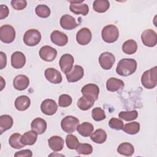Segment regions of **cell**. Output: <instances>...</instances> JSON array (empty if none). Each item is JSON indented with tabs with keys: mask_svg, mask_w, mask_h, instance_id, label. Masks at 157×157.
<instances>
[{
	"mask_svg": "<svg viewBox=\"0 0 157 157\" xmlns=\"http://www.w3.org/2000/svg\"><path fill=\"white\" fill-rule=\"evenodd\" d=\"M77 130L81 136L83 137H88L93 132L94 126L89 122H83V123L78 125Z\"/></svg>",
	"mask_w": 157,
	"mask_h": 157,
	"instance_id": "cell-27",
	"label": "cell"
},
{
	"mask_svg": "<svg viewBox=\"0 0 157 157\" xmlns=\"http://www.w3.org/2000/svg\"><path fill=\"white\" fill-rule=\"evenodd\" d=\"M110 7V2L107 0H96L93 2V10L98 13H104Z\"/></svg>",
	"mask_w": 157,
	"mask_h": 157,
	"instance_id": "cell-30",
	"label": "cell"
},
{
	"mask_svg": "<svg viewBox=\"0 0 157 157\" xmlns=\"http://www.w3.org/2000/svg\"><path fill=\"white\" fill-rule=\"evenodd\" d=\"M92 34L90 29L87 28H81L76 34V40L81 45L88 44L91 40Z\"/></svg>",
	"mask_w": 157,
	"mask_h": 157,
	"instance_id": "cell-13",
	"label": "cell"
},
{
	"mask_svg": "<svg viewBox=\"0 0 157 157\" xmlns=\"http://www.w3.org/2000/svg\"><path fill=\"white\" fill-rule=\"evenodd\" d=\"M66 144L68 148L74 150L75 149L79 144V141L75 136L68 134L66 137Z\"/></svg>",
	"mask_w": 157,
	"mask_h": 157,
	"instance_id": "cell-39",
	"label": "cell"
},
{
	"mask_svg": "<svg viewBox=\"0 0 157 157\" xmlns=\"http://www.w3.org/2000/svg\"><path fill=\"white\" fill-rule=\"evenodd\" d=\"M33 156V153L31 150L26 149V150H23L19 151H17L15 153L14 156H28L31 157Z\"/></svg>",
	"mask_w": 157,
	"mask_h": 157,
	"instance_id": "cell-44",
	"label": "cell"
},
{
	"mask_svg": "<svg viewBox=\"0 0 157 157\" xmlns=\"http://www.w3.org/2000/svg\"><path fill=\"white\" fill-rule=\"evenodd\" d=\"M109 126L110 128L115 130H121L124 126L123 121L117 118H112L109 121Z\"/></svg>",
	"mask_w": 157,
	"mask_h": 157,
	"instance_id": "cell-41",
	"label": "cell"
},
{
	"mask_svg": "<svg viewBox=\"0 0 157 157\" xmlns=\"http://www.w3.org/2000/svg\"><path fill=\"white\" fill-rule=\"evenodd\" d=\"M94 100L83 96L78 100L77 104L80 110L85 111L90 109L94 105Z\"/></svg>",
	"mask_w": 157,
	"mask_h": 157,
	"instance_id": "cell-33",
	"label": "cell"
},
{
	"mask_svg": "<svg viewBox=\"0 0 157 157\" xmlns=\"http://www.w3.org/2000/svg\"><path fill=\"white\" fill-rule=\"evenodd\" d=\"M118 117L120 119L126 121H132L137 118L138 112L135 110L131 111H121L119 113Z\"/></svg>",
	"mask_w": 157,
	"mask_h": 157,
	"instance_id": "cell-35",
	"label": "cell"
},
{
	"mask_svg": "<svg viewBox=\"0 0 157 157\" xmlns=\"http://www.w3.org/2000/svg\"><path fill=\"white\" fill-rule=\"evenodd\" d=\"M117 151L120 155L130 156L133 155L134 152V148L133 145L129 142H123L118 147Z\"/></svg>",
	"mask_w": 157,
	"mask_h": 157,
	"instance_id": "cell-29",
	"label": "cell"
},
{
	"mask_svg": "<svg viewBox=\"0 0 157 157\" xmlns=\"http://www.w3.org/2000/svg\"><path fill=\"white\" fill-rule=\"evenodd\" d=\"M91 140L98 144H103L107 139V134L102 129H98L91 134Z\"/></svg>",
	"mask_w": 157,
	"mask_h": 157,
	"instance_id": "cell-28",
	"label": "cell"
},
{
	"mask_svg": "<svg viewBox=\"0 0 157 157\" xmlns=\"http://www.w3.org/2000/svg\"><path fill=\"white\" fill-rule=\"evenodd\" d=\"M31 129L36 132L38 134H42L47 129V123L45 120L41 118H36L31 124Z\"/></svg>",
	"mask_w": 157,
	"mask_h": 157,
	"instance_id": "cell-22",
	"label": "cell"
},
{
	"mask_svg": "<svg viewBox=\"0 0 157 157\" xmlns=\"http://www.w3.org/2000/svg\"><path fill=\"white\" fill-rule=\"evenodd\" d=\"M21 135L19 133H13L12 134L9 139V145L15 149H20L25 146L21 142Z\"/></svg>",
	"mask_w": 157,
	"mask_h": 157,
	"instance_id": "cell-32",
	"label": "cell"
},
{
	"mask_svg": "<svg viewBox=\"0 0 157 157\" xmlns=\"http://www.w3.org/2000/svg\"><path fill=\"white\" fill-rule=\"evenodd\" d=\"M39 54L42 59L47 62H50L56 58L57 56V51L55 48L50 46L45 45L40 48Z\"/></svg>",
	"mask_w": 157,
	"mask_h": 157,
	"instance_id": "cell-11",
	"label": "cell"
},
{
	"mask_svg": "<svg viewBox=\"0 0 157 157\" xmlns=\"http://www.w3.org/2000/svg\"><path fill=\"white\" fill-rule=\"evenodd\" d=\"M13 119L9 115H2L0 116V134L10 129L13 125Z\"/></svg>",
	"mask_w": 157,
	"mask_h": 157,
	"instance_id": "cell-26",
	"label": "cell"
},
{
	"mask_svg": "<svg viewBox=\"0 0 157 157\" xmlns=\"http://www.w3.org/2000/svg\"><path fill=\"white\" fill-rule=\"evenodd\" d=\"M115 61V56L108 52L101 53L99 57V63L101 67L104 70H109Z\"/></svg>",
	"mask_w": 157,
	"mask_h": 157,
	"instance_id": "cell-9",
	"label": "cell"
},
{
	"mask_svg": "<svg viewBox=\"0 0 157 157\" xmlns=\"http://www.w3.org/2000/svg\"><path fill=\"white\" fill-rule=\"evenodd\" d=\"M101 36L103 40L107 43L115 42L119 37V30L116 26L108 25L102 29Z\"/></svg>",
	"mask_w": 157,
	"mask_h": 157,
	"instance_id": "cell-3",
	"label": "cell"
},
{
	"mask_svg": "<svg viewBox=\"0 0 157 157\" xmlns=\"http://www.w3.org/2000/svg\"><path fill=\"white\" fill-rule=\"evenodd\" d=\"M26 63V57L21 52H15L11 56V65L15 69L22 68Z\"/></svg>",
	"mask_w": 157,
	"mask_h": 157,
	"instance_id": "cell-18",
	"label": "cell"
},
{
	"mask_svg": "<svg viewBox=\"0 0 157 157\" xmlns=\"http://www.w3.org/2000/svg\"><path fill=\"white\" fill-rule=\"evenodd\" d=\"M84 75V71L82 66L75 65L69 73L66 74L67 82L70 83L76 82L80 80Z\"/></svg>",
	"mask_w": 157,
	"mask_h": 157,
	"instance_id": "cell-14",
	"label": "cell"
},
{
	"mask_svg": "<svg viewBox=\"0 0 157 157\" xmlns=\"http://www.w3.org/2000/svg\"><path fill=\"white\" fill-rule=\"evenodd\" d=\"M78 124L79 120L77 118L69 115L63 118L61 122V127L64 132L71 134L77 129Z\"/></svg>",
	"mask_w": 157,
	"mask_h": 157,
	"instance_id": "cell-5",
	"label": "cell"
},
{
	"mask_svg": "<svg viewBox=\"0 0 157 157\" xmlns=\"http://www.w3.org/2000/svg\"><path fill=\"white\" fill-rule=\"evenodd\" d=\"M74 59L72 55L69 53L64 54L61 56L59 61V65L62 72L66 74L72 69Z\"/></svg>",
	"mask_w": 157,
	"mask_h": 157,
	"instance_id": "cell-10",
	"label": "cell"
},
{
	"mask_svg": "<svg viewBox=\"0 0 157 157\" xmlns=\"http://www.w3.org/2000/svg\"><path fill=\"white\" fill-rule=\"evenodd\" d=\"M72 102V98L66 94H63L59 96L58 99V104L59 107H69Z\"/></svg>",
	"mask_w": 157,
	"mask_h": 157,
	"instance_id": "cell-40",
	"label": "cell"
},
{
	"mask_svg": "<svg viewBox=\"0 0 157 157\" xmlns=\"http://www.w3.org/2000/svg\"><path fill=\"white\" fill-rule=\"evenodd\" d=\"M124 83L123 80L115 77H110L106 82V88L108 91L115 92L124 88Z\"/></svg>",
	"mask_w": 157,
	"mask_h": 157,
	"instance_id": "cell-20",
	"label": "cell"
},
{
	"mask_svg": "<svg viewBox=\"0 0 157 157\" xmlns=\"http://www.w3.org/2000/svg\"><path fill=\"white\" fill-rule=\"evenodd\" d=\"M0 69H4L7 64V56L3 52H0Z\"/></svg>",
	"mask_w": 157,
	"mask_h": 157,
	"instance_id": "cell-45",
	"label": "cell"
},
{
	"mask_svg": "<svg viewBox=\"0 0 157 157\" xmlns=\"http://www.w3.org/2000/svg\"><path fill=\"white\" fill-rule=\"evenodd\" d=\"M81 93L83 96L90 98L95 101L98 99L99 88L96 84L88 83L82 87Z\"/></svg>",
	"mask_w": 157,
	"mask_h": 157,
	"instance_id": "cell-8",
	"label": "cell"
},
{
	"mask_svg": "<svg viewBox=\"0 0 157 157\" xmlns=\"http://www.w3.org/2000/svg\"><path fill=\"white\" fill-rule=\"evenodd\" d=\"M141 40L144 45L148 47H153L156 45L157 34L153 29H145L141 34Z\"/></svg>",
	"mask_w": 157,
	"mask_h": 157,
	"instance_id": "cell-7",
	"label": "cell"
},
{
	"mask_svg": "<svg viewBox=\"0 0 157 157\" xmlns=\"http://www.w3.org/2000/svg\"><path fill=\"white\" fill-rule=\"evenodd\" d=\"M40 109L43 113L47 115H52L56 112L58 105L54 100L47 99L41 103Z\"/></svg>",
	"mask_w": 157,
	"mask_h": 157,
	"instance_id": "cell-12",
	"label": "cell"
},
{
	"mask_svg": "<svg viewBox=\"0 0 157 157\" xmlns=\"http://www.w3.org/2000/svg\"><path fill=\"white\" fill-rule=\"evenodd\" d=\"M91 116L92 118L96 121H102L106 118L104 110L101 107L94 108L91 111Z\"/></svg>",
	"mask_w": 157,
	"mask_h": 157,
	"instance_id": "cell-38",
	"label": "cell"
},
{
	"mask_svg": "<svg viewBox=\"0 0 157 157\" xmlns=\"http://www.w3.org/2000/svg\"><path fill=\"white\" fill-rule=\"evenodd\" d=\"M15 38V31L10 25H4L0 27V39L6 44L12 42Z\"/></svg>",
	"mask_w": 157,
	"mask_h": 157,
	"instance_id": "cell-6",
	"label": "cell"
},
{
	"mask_svg": "<svg viewBox=\"0 0 157 157\" xmlns=\"http://www.w3.org/2000/svg\"><path fill=\"white\" fill-rule=\"evenodd\" d=\"M49 147L54 151H59L64 147V140L58 136H53L48 140Z\"/></svg>",
	"mask_w": 157,
	"mask_h": 157,
	"instance_id": "cell-21",
	"label": "cell"
},
{
	"mask_svg": "<svg viewBox=\"0 0 157 157\" xmlns=\"http://www.w3.org/2000/svg\"><path fill=\"white\" fill-rule=\"evenodd\" d=\"M37 133L33 130L25 132L21 138V142L25 145H33L37 139Z\"/></svg>",
	"mask_w": 157,
	"mask_h": 157,
	"instance_id": "cell-25",
	"label": "cell"
},
{
	"mask_svg": "<svg viewBox=\"0 0 157 157\" xmlns=\"http://www.w3.org/2000/svg\"><path fill=\"white\" fill-rule=\"evenodd\" d=\"M41 40L40 33L36 29H30L26 31L23 36L25 44L29 47L37 45Z\"/></svg>",
	"mask_w": 157,
	"mask_h": 157,
	"instance_id": "cell-4",
	"label": "cell"
},
{
	"mask_svg": "<svg viewBox=\"0 0 157 157\" xmlns=\"http://www.w3.org/2000/svg\"><path fill=\"white\" fill-rule=\"evenodd\" d=\"M0 78H1V91H2L3 90L4 86L6 85V82L2 76L0 77Z\"/></svg>",
	"mask_w": 157,
	"mask_h": 157,
	"instance_id": "cell-46",
	"label": "cell"
},
{
	"mask_svg": "<svg viewBox=\"0 0 157 157\" xmlns=\"http://www.w3.org/2000/svg\"><path fill=\"white\" fill-rule=\"evenodd\" d=\"M137 50V44L136 42L132 39L125 41L122 45L123 52L127 55H132L136 52Z\"/></svg>",
	"mask_w": 157,
	"mask_h": 157,
	"instance_id": "cell-31",
	"label": "cell"
},
{
	"mask_svg": "<svg viewBox=\"0 0 157 157\" xmlns=\"http://www.w3.org/2000/svg\"><path fill=\"white\" fill-rule=\"evenodd\" d=\"M11 6L15 10H21L26 7L27 1L26 0H12L11 1Z\"/></svg>",
	"mask_w": 157,
	"mask_h": 157,
	"instance_id": "cell-42",
	"label": "cell"
},
{
	"mask_svg": "<svg viewBox=\"0 0 157 157\" xmlns=\"http://www.w3.org/2000/svg\"><path fill=\"white\" fill-rule=\"evenodd\" d=\"M36 15L40 18H47L50 15V8L45 4H39L35 9Z\"/></svg>",
	"mask_w": 157,
	"mask_h": 157,
	"instance_id": "cell-36",
	"label": "cell"
},
{
	"mask_svg": "<svg viewBox=\"0 0 157 157\" xmlns=\"http://www.w3.org/2000/svg\"><path fill=\"white\" fill-rule=\"evenodd\" d=\"M52 42L58 46H64L68 42V37L64 33L55 30L53 31L50 35Z\"/></svg>",
	"mask_w": 157,
	"mask_h": 157,
	"instance_id": "cell-17",
	"label": "cell"
},
{
	"mask_svg": "<svg viewBox=\"0 0 157 157\" xmlns=\"http://www.w3.org/2000/svg\"><path fill=\"white\" fill-rule=\"evenodd\" d=\"M29 84V79L25 75H18L13 80V86L17 90L23 91L28 88Z\"/></svg>",
	"mask_w": 157,
	"mask_h": 157,
	"instance_id": "cell-19",
	"label": "cell"
},
{
	"mask_svg": "<svg viewBox=\"0 0 157 157\" xmlns=\"http://www.w3.org/2000/svg\"><path fill=\"white\" fill-rule=\"evenodd\" d=\"M137 69V62L132 58L121 59L116 67V72L121 76H129L134 73Z\"/></svg>",
	"mask_w": 157,
	"mask_h": 157,
	"instance_id": "cell-1",
	"label": "cell"
},
{
	"mask_svg": "<svg viewBox=\"0 0 157 157\" xmlns=\"http://www.w3.org/2000/svg\"><path fill=\"white\" fill-rule=\"evenodd\" d=\"M46 79L50 83L58 84L62 82V75L61 73L56 69L50 67L45 69L44 72Z\"/></svg>",
	"mask_w": 157,
	"mask_h": 157,
	"instance_id": "cell-15",
	"label": "cell"
},
{
	"mask_svg": "<svg viewBox=\"0 0 157 157\" xmlns=\"http://www.w3.org/2000/svg\"><path fill=\"white\" fill-rule=\"evenodd\" d=\"M76 151L80 155H90L93 152V147L89 144H80L75 148Z\"/></svg>",
	"mask_w": 157,
	"mask_h": 157,
	"instance_id": "cell-37",
	"label": "cell"
},
{
	"mask_svg": "<svg viewBox=\"0 0 157 157\" xmlns=\"http://www.w3.org/2000/svg\"><path fill=\"white\" fill-rule=\"evenodd\" d=\"M59 23L61 28L66 30L74 29L78 25L75 19L72 16L68 14L64 15L61 17Z\"/></svg>",
	"mask_w": 157,
	"mask_h": 157,
	"instance_id": "cell-16",
	"label": "cell"
},
{
	"mask_svg": "<svg viewBox=\"0 0 157 157\" xmlns=\"http://www.w3.org/2000/svg\"><path fill=\"white\" fill-rule=\"evenodd\" d=\"M9 10L7 6L4 4H1L0 6V19L2 20L6 18L9 15Z\"/></svg>",
	"mask_w": 157,
	"mask_h": 157,
	"instance_id": "cell-43",
	"label": "cell"
},
{
	"mask_svg": "<svg viewBox=\"0 0 157 157\" xmlns=\"http://www.w3.org/2000/svg\"><path fill=\"white\" fill-rule=\"evenodd\" d=\"M15 107L19 111L26 110L31 104V100L27 96L21 95L16 98L15 101Z\"/></svg>",
	"mask_w": 157,
	"mask_h": 157,
	"instance_id": "cell-23",
	"label": "cell"
},
{
	"mask_svg": "<svg viewBox=\"0 0 157 157\" xmlns=\"http://www.w3.org/2000/svg\"><path fill=\"white\" fill-rule=\"evenodd\" d=\"M142 85L147 89H153L157 84V67L155 66L144 72L141 77Z\"/></svg>",
	"mask_w": 157,
	"mask_h": 157,
	"instance_id": "cell-2",
	"label": "cell"
},
{
	"mask_svg": "<svg viewBox=\"0 0 157 157\" xmlns=\"http://www.w3.org/2000/svg\"><path fill=\"white\" fill-rule=\"evenodd\" d=\"M123 130L127 134L134 135L139 132L140 130V124L136 121L126 123L123 128Z\"/></svg>",
	"mask_w": 157,
	"mask_h": 157,
	"instance_id": "cell-34",
	"label": "cell"
},
{
	"mask_svg": "<svg viewBox=\"0 0 157 157\" xmlns=\"http://www.w3.org/2000/svg\"><path fill=\"white\" fill-rule=\"evenodd\" d=\"M69 9L72 13L79 15L82 14L85 16L89 12V7L86 4L84 3H71L69 6Z\"/></svg>",
	"mask_w": 157,
	"mask_h": 157,
	"instance_id": "cell-24",
	"label": "cell"
}]
</instances>
